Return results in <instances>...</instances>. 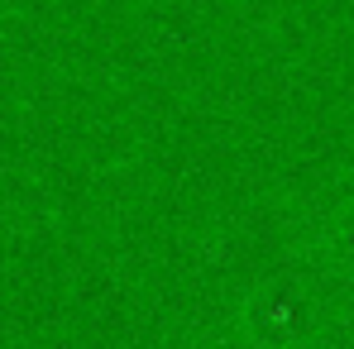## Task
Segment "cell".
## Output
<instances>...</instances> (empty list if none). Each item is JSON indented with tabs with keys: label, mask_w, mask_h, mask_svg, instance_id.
Masks as SVG:
<instances>
[{
	"label": "cell",
	"mask_w": 354,
	"mask_h": 349,
	"mask_svg": "<svg viewBox=\"0 0 354 349\" xmlns=\"http://www.w3.org/2000/svg\"><path fill=\"white\" fill-rule=\"evenodd\" d=\"M330 321L326 283L268 278L235 306L225 326V349H311Z\"/></svg>",
	"instance_id": "6da1fadb"
},
{
	"label": "cell",
	"mask_w": 354,
	"mask_h": 349,
	"mask_svg": "<svg viewBox=\"0 0 354 349\" xmlns=\"http://www.w3.org/2000/svg\"><path fill=\"white\" fill-rule=\"evenodd\" d=\"M321 263H326V273L340 283V287L354 292V211L345 206L326 230H321Z\"/></svg>",
	"instance_id": "7a4b0ae2"
}]
</instances>
